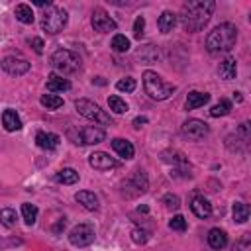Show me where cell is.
Wrapping results in <instances>:
<instances>
[{"instance_id":"obj_1","label":"cell","mask_w":251,"mask_h":251,"mask_svg":"<svg viewBox=\"0 0 251 251\" xmlns=\"http://www.w3.org/2000/svg\"><path fill=\"white\" fill-rule=\"evenodd\" d=\"M214 10H216L214 0H192V2L182 4L180 14H178L182 29L188 33H196V31L204 29V25L210 22Z\"/></svg>"},{"instance_id":"obj_2","label":"cell","mask_w":251,"mask_h":251,"mask_svg":"<svg viewBox=\"0 0 251 251\" xmlns=\"http://www.w3.org/2000/svg\"><path fill=\"white\" fill-rule=\"evenodd\" d=\"M237 41V27L229 22L226 24H220L216 25L208 37H206V49L210 53H226V51H231L233 45Z\"/></svg>"},{"instance_id":"obj_3","label":"cell","mask_w":251,"mask_h":251,"mask_svg":"<svg viewBox=\"0 0 251 251\" xmlns=\"http://www.w3.org/2000/svg\"><path fill=\"white\" fill-rule=\"evenodd\" d=\"M143 88L145 92L149 94V98L161 102V100H167L175 90L176 86L171 84V82H165L155 71H145L143 73Z\"/></svg>"},{"instance_id":"obj_4","label":"cell","mask_w":251,"mask_h":251,"mask_svg":"<svg viewBox=\"0 0 251 251\" xmlns=\"http://www.w3.org/2000/svg\"><path fill=\"white\" fill-rule=\"evenodd\" d=\"M51 67L63 75H75L76 71H80L82 67V61L80 57L71 51V49H57L53 55H51Z\"/></svg>"},{"instance_id":"obj_5","label":"cell","mask_w":251,"mask_h":251,"mask_svg":"<svg viewBox=\"0 0 251 251\" xmlns=\"http://www.w3.org/2000/svg\"><path fill=\"white\" fill-rule=\"evenodd\" d=\"M67 22H69L67 10H63V8L51 4V6L43 12V16H41V29L47 31L49 35H55V33L63 31V27L67 25Z\"/></svg>"},{"instance_id":"obj_6","label":"cell","mask_w":251,"mask_h":251,"mask_svg":"<svg viewBox=\"0 0 251 251\" xmlns=\"http://www.w3.org/2000/svg\"><path fill=\"white\" fill-rule=\"evenodd\" d=\"M75 108L78 110L80 116H84L86 120H90V122H94V124L112 126V122H114L110 114H106L96 102H92V100H88V98H78V100L75 102Z\"/></svg>"},{"instance_id":"obj_7","label":"cell","mask_w":251,"mask_h":251,"mask_svg":"<svg viewBox=\"0 0 251 251\" xmlns=\"http://www.w3.org/2000/svg\"><path fill=\"white\" fill-rule=\"evenodd\" d=\"M69 135H71L73 143H76V145H96L106 139V131L96 126H84V127L76 129V133L69 131Z\"/></svg>"},{"instance_id":"obj_8","label":"cell","mask_w":251,"mask_h":251,"mask_svg":"<svg viewBox=\"0 0 251 251\" xmlns=\"http://www.w3.org/2000/svg\"><path fill=\"white\" fill-rule=\"evenodd\" d=\"M96 237V231L90 224H78L69 231V243L75 247H88Z\"/></svg>"},{"instance_id":"obj_9","label":"cell","mask_w":251,"mask_h":251,"mask_svg":"<svg viewBox=\"0 0 251 251\" xmlns=\"http://www.w3.org/2000/svg\"><path fill=\"white\" fill-rule=\"evenodd\" d=\"M180 131H182V135H184L186 139H190V141H200V139H204V137L210 133V127H208L206 122L196 120V118H190V120H186V122L180 126Z\"/></svg>"},{"instance_id":"obj_10","label":"cell","mask_w":251,"mask_h":251,"mask_svg":"<svg viewBox=\"0 0 251 251\" xmlns=\"http://www.w3.org/2000/svg\"><path fill=\"white\" fill-rule=\"evenodd\" d=\"M129 188H131V192L127 194L129 198H131V196H137V194H145V192H147V188H149L147 175H145L143 171H133V173H131V176L124 182V194H126Z\"/></svg>"},{"instance_id":"obj_11","label":"cell","mask_w":251,"mask_h":251,"mask_svg":"<svg viewBox=\"0 0 251 251\" xmlns=\"http://www.w3.org/2000/svg\"><path fill=\"white\" fill-rule=\"evenodd\" d=\"M90 24L94 27V31L98 33H108V31H116L118 24L108 16V12H104L102 8H94L92 12V18H90Z\"/></svg>"},{"instance_id":"obj_12","label":"cell","mask_w":251,"mask_h":251,"mask_svg":"<svg viewBox=\"0 0 251 251\" xmlns=\"http://www.w3.org/2000/svg\"><path fill=\"white\" fill-rule=\"evenodd\" d=\"M29 63L22 57H4L2 59V71L8 73L10 76H22L29 71Z\"/></svg>"},{"instance_id":"obj_13","label":"cell","mask_w":251,"mask_h":251,"mask_svg":"<svg viewBox=\"0 0 251 251\" xmlns=\"http://www.w3.org/2000/svg\"><path fill=\"white\" fill-rule=\"evenodd\" d=\"M88 165L92 169H96V171H110V169L118 167V161L114 157H110L108 153H104V151H94L88 157Z\"/></svg>"},{"instance_id":"obj_14","label":"cell","mask_w":251,"mask_h":251,"mask_svg":"<svg viewBox=\"0 0 251 251\" xmlns=\"http://www.w3.org/2000/svg\"><path fill=\"white\" fill-rule=\"evenodd\" d=\"M59 141H61V137L57 133H51V131H37L35 133V143L43 151H55L59 147Z\"/></svg>"},{"instance_id":"obj_15","label":"cell","mask_w":251,"mask_h":251,"mask_svg":"<svg viewBox=\"0 0 251 251\" xmlns=\"http://www.w3.org/2000/svg\"><path fill=\"white\" fill-rule=\"evenodd\" d=\"M75 200H76L82 208H86V210H90V212H96V210L100 208L98 196H96L94 192H90V190H78V192L75 194Z\"/></svg>"},{"instance_id":"obj_16","label":"cell","mask_w":251,"mask_h":251,"mask_svg":"<svg viewBox=\"0 0 251 251\" xmlns=\"http://www.w3.org/2000/svg\"><path fill=\"white\" fill-rule=\"evenodd\" d=\"M190 210L194 212V216H198L202 220H206V218L212 216V204L204 196H194L190 200Z\"/></svg>"},{"instance_id":"obj_17","label":"cell","mask_w":251,"mask_h":251,"mask_svg":"<svg viewBox=\"0 0 251 251\" xmlns=\"http://www.w3.org/2000/svg\"><path fill=\"white\" fill-rule=\"evenodd\" d=\"M2 126H4L6 131H20L22 129V120H20L18 112L12 110V108H6L2 112Z\"/></svg>"},{"instance_id":"obj_18","label":"cell","mask_w":251,"mask_h":251,"mask_svg":"<svg viewBox=\"0 0 251 251\" xmlns=\"http://www.w3.org/2000/svg\"><path fill=\"white\" fill-rule=\"evenodd\" d=\"M112 149H114L122 159H133V155H135V149H133L131 141L122 139V137L112 139Z\"/></svg>"},{"instance_id":"obj_19","label":"cell","mask_w":251,"mask_h":251,"mask_svg":"<svg viewBox=\"0 0 251 251\" xmlns=\"http://www.w3.org/2000/svg\"><path fill=\"white\" fill-rule=\"evenodd\" d=\"M45 86H47V90H49V92H65V90H69V88H71V82H69L67 78H63L61 75L51 73V75L47 76Z\"/></svg>"},{"instance_id":"obj_20","label":"cell","mask_w":251,"mask_h":251,"mask_svg":"<svg viewBox=\"0 0 251 251\" xmlns=\"http://www.w3.org/2000/svg\"><path fill=\"white\" fill-rule=\"evenodd\" d=\"M218 75H220V78H224V80L235 78V75H237V63H235V59H233V57L224 59V61L220 63V67H218Z\"/></svg>"},{"instance_id":"obj_21","label":"cell","mask_w":251,"mask_h":251,"mask_svg":"<svg viewBox=\"0 0 251 251\" xmlns=\"http://www.w3.org/2000/svg\"><path fill=\"white\" fill-rule=\"evenodd\" d=\"M208 245L212 249H224L227 245V233L220 227H212L208 231Z\"/></svg>"},{"instance_id":"obj_22","label":"cell","mask_w":251,"mask_h":251,"mask_svg":"<svg viewBox=\"0 0 251 251\" xmlns=\"http://www.w3.org/2000/svg\"><path fill=\"white\" fill-rule=\"evenodd\" d=\"M135 57L137 59H141L143 63H155V61H159V49L155 47V45H141L137 51H135Z\"/></svg>"},{"instance_id":"obj_23","label":"cell","mask_w":251,"mask_h":251,"mask_svg":"<svg viewBox=\"0 0 251 251\" xmlns=\"http://www.w3.org/2000/svg\"><path fill=\"white\" fill-rule=\"evenodd\" d=\"M208 100H210V94H208V92L192 90V92H188V96H186V110H196V108L204 106Z\"/></svg>"},{"instance_id":"obj_24","label":"cell","mask_w":251,"mask_h":251,"mask_svg":"<svg viewBox=\"0 0 251 251\" xmlns=\"http://www.w3.org/2000/svg\"><path fill=\"white\" fill-rule=\"evenodd\" d=\"M157 25H159L161 33H169V31H173V29H175V25H176V14H173V12L165 10V12L159 16Z\"/></svg>"},{"instance_id":"obj_25","label":"cell","mask_w":251,"mask_h":251,"mask_svg":"<svg viewBox=\"0 0 251 251\" xmlns=\"http://www.w3.org/2000/svg\"><path fill=\"white\" fill-rule=\"evenodd\" d=\"M14 16H16L18 22L27 24V25L33 24V20H35V14H33V10H31L29 4H18L16 10H14Z\"/></svg>"},{"instance_id":"obj_26","label":"cell","mask_w":251,"mask_h":251,"mask_svg":"<svg viewBox=\"0 0 251 251\" xmlns=\"http://www.w3.org/2000/svg\"><path fill=\"white\" fill-rule=\"evenodd\" d=\"M55 180L61 182V184H75V182H78V173H76L75 169L67 167V169H61V171L55 175Z\"/></svg>"},{"instance_id":"obj_27","label":"cell","mask_w":251,"mask_h":251,"mask_svg":"<svg viewBox=\"0 0 251 251\" xmlns=\"http://www.w3.org/2000/svg\"><path fill=\"white\" fill-rule=\"evenodd\" d=\"M37 214H39V210H37L35 204H29V202L22 204V218H24L25 226H33L35 220H37Z\"/></svg>"},{"instance_id":"obj_28","label":"cell","mask_w":251,"mask_h":251,"mask_svg":"<svg viewBox=\"0 0 251 251\" xmlns=\"http://www.w3.org/2000/svg\"><path fill=\"white\" fill-rule=\"evenodd\" d=\"M231 214H233V222L245 224L249 220V206L243 204V202H235L233 208H231Z\"/></svg>"},{"instance_id":"obj_29","label":"cell","mask_w":251,"mask_h":251,"mask_svg":"<svg viewBox=\"0 0 251 251\" xmlns=\"http://www.w3.org/2000/svg\"><path fill=\"white\" fill-rule=\"evenodd\" d=\"M39 104H41L43 108H47V110H59V108L63 106V98L57 96V94H43V96L39 98Z\"/></svg>"},{"instance_id":"obj_30","label":"cell","mask_w":251,"mask_h":251,"mask_svg":"<svg viewBox=\"0 0 251 251\" xmlns=\"http://www.w3.org/2000/svg\"><path fill=\"white\" fill-rule=\"evenodd\" d=\"M110 47H112L116 53H126V51L129 49V39H127L126 35H122V33H116V35L112 37Z\"/></svg>"},{"instance_id":"obj_31","label":"cell","mask_w":251,"mask_h":251,"mask_svg":"<svg viewBox=\"0 0 251 251\" xmlns=\"http://www.w3.org/2000/svg\"><path fill=\"white\" fill-rule=\"evenodd\" d=\"M231 112V102L229 100H220L218 104H214L210 108V116L212 118H220V116H227Z\"/></svg>"},{"instance_id":"obj_32","label":"cell","mask_w":251,"mask_h":251,"mask_svg":"<svg viewBox=\"0 0 251 251\" xmlns=\"http://www.w3.org/2000/svg\"><path fill=\"white\" fill-rule=\"evenodd\" d=\"M16 222H18V216H16V212H14L12 208H2V210H0V224H2V226L14 227Z\"/></svg>"},{"instance_id":"obj_33","label":"cell","mask_w":251,"mask_h":251,"mask_svg":"<svg viewBox=\"0 0 251 251\" xmlns=\"http://www.w3.org/2000/svg\"><path fill=\"white\" fill-rule=\"evenodd\" d=\"M108 106H110V110L116 112V114H126V112H127V104H126V100H122L120 96H110V98H108Z\"/></svg>"},{"instance_id":"obj_34","label":"cell","mask_w":251,"mask_h":251,"mask_svg":"<svg viewBox=\"0 0 251 251\" xmlns=\"http://www.w3.org/2000/svg\"><path fill=\"white\" fill-rule=\"evenodd\" d=\"M129 235H131V241L137 243V245H143V243L149 241V231H145V229H141V227H133Z\"/></svg>"},{"instance_id":"obj_35","label":"cell","mask_w":251,"mask_h":251,"mask_svg":"<svg viewBox=\"0 0 251 251\" xmlns=\"http://www.w3.org/2000/svg\"><path fill=\"white\" fill-rule=\"evenodd\" d=\"M135 80L131 78V76H127V78H120L118 82H116V88L120 90V92H133L135 90Z\"/></svg>"},{"instance_id":"obj_36","label":"cell","mask_w":251,"mask_h":251,"mask_svg":"<svg viewBox=\"0 0 251 251\" xmlns=\"http://www.w3.org/2000/svg\"><path fill=\"white\" fill-rule=\"evenodd\" d=\"M231 251H251V237H249V233H243V237L233 243Z\"/></svg>"},{"instance_id":"obj_37","label":"cell","mask_w":251,"mask_h":251,"mask_svg":"<svg viewBox=\"0 0 251 251\" xmlns=\"http://www.w3.org/2000/svg\"><path fill=\"white\" fill-rule=\"evenodd\" d=\"M163 204H165L169 210H178V208H180V198H178L176 194H171V192H169V194L163 196Z\"/></svg>"},{"instance_id":"obj_38","label":"cell","mask_w":251,"mask_h":251,"mask_svg":"<svg viewBox=\"0 0 251 251\" xmlns=\"http://www.w3.org/2000/svg\"><path fill=\"white\" fill-rule=\"evenodd\" d=\"M169 227L175 229V231H184V229H186V220H184V216H180V214L173 216V220L169 222Z\"/></svg>"},{"instance_id":"obj_39","label":"cell","mask_w":251,"mask_h":251,"mask_svg":"<svg viewBox=\"0 0 251 251\" xmlns=\"http://www.w3.org/2000/svg\"><path fill=\"white\" fill-rule=\"evenodd\" d=\"M143 29H145V18L143 16H137L135 22H133V37L135 39H141L143 37Z\"/></svg>"},{"instance_id":"obj_40","label":"cell","mask_w":251,"mask_h":251,"mask_svg":"<svg viewBox=\"0 0 251 251\" xmlns=\"http://www.w3.org/2000/svg\"><path fill=\"white\" fill-rule=\"evenodd\" d=\"M29 45L33 47V51H35L37 55L43 53V47H45V45H43V39H39V37H31V39H29Z\"/></svg>"},{"instance_id":"obj_41","label":"cell","mask_w":251,"mask_h":251,"mask_svg":"<svg viewBox=\"0 0 251 251\" xmlns=\"http://www.w3.org/2000/svg\"><path fill=\"white\" fill-rule=\"evenodd\" d=\"M143 124H147V118H145V116H137V118L133 120V126H135V127H141Z\"/></svg>"},{"instance_id":"obj_42","label":"cell","mask_w":251,"mask_h":251,"mask_svg":"<svg viewBox=\"0 0 251 251\" xmlns=\"http://www.w3.org/2000/svg\"><path fill=\"white\" fill-rule=\"evenodd\" d=\"M33 4H35V6H43V8L47 6V8H49V6H51V0H33Z\"/></svg>"},{"instance_id":"obj_43","label":"cell","mask_w":251,"mask_h":251,"mask_svg":"<svg viewBox=\"0 0 251 251\" xmlns=\"http://www.w3.org/2000/svg\"><path fill=\"white\" fill-rule=\"evenodd\" d=\"M92 82H96V84H106V80H104L102 76H96V78H94Z\"/></svg>"}]
</instances>
